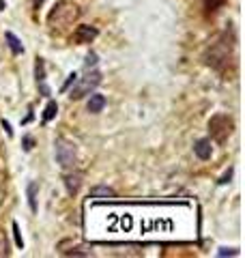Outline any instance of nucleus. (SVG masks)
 Segmentation results:
<instances>
[{"label":"nucleus","instance_id":"1","mask_svg":"<svg viewBox=\"0 0 245 258\" xmlns=\"http://www.w3.org/2000/svg\"><path fill=\"white\" fill-rule=\"evenodd\" d=\"M232 48H234V43L228 41V37L224 34V37H222L218 43H213V46L208 48L206 64H208V67H213L215 71H220V74H224V71L228 69V64L232 62V58H234Z\"/></svg>","mask_w":245,"mask_h":258},{"label":"nucleus","instance_id":"2","mask_svg":"<svg viewBox=\"0 0 245 258\" xmlns=\"http://www.w3.org/2000/svg\"><path fill=\"white\" fill-rule=\"evenodd\" d=\"M80 16H82V9L76 2H71V0H58V2L54 4V9L50 11L48 24L52 28H64V26L74 24Z\"/></svg>","mask_w":245,"mask_h":258},{"label":"nucleus","instance_id":"3","mask_svg":"<svg viewBox=\"0 0 245 258\" xmlns=\"http://www.w3.org/2000/svg\"><path fill=\"white\" fill-rule=\"evenodd\" d=\"M234 132V120L230 114H215V116H211V120H208V134H211V140L220 142V144H224V142L232 136Z\"/></svg>","mask_w":245,"mask_h":258},{"label":"nucleus","instance_id":"4","mask_svg":"<svg viewBox=\"0 0 245 258\" xmlns=\"http://www.w3.org/2000/svg\"><path fill=\"white\" fill-rule=\"evenodd\" d=\"M54 155H56V162L62 170H74L76 164H78V150L76 144L64 138H58L54 142Z\"/></svg>","mask_w":245,"mask_h":258},{"label":"nucleus","instance_id":"5","mask_svg":"<svg viewBox=\"0 0 245 258\" xmlns=\"http://www.w3.org/2000/svg\"><path fill=\"white\" fill-rule=\"evenodd\" d=\"M99 84H102V74H99V71H88L84 78H78L74 82V88L69 90V99L78 102V99H82L84 95H90Z\"/></svg>","mask_w":245,"mask_h":258},{"label":"nucleus","instance_id":"6","mask_svg":"<svg viewBox=\"0 0 245 258\" xmlns=\"http://www.w3.org/2000/svg\"><path fill=\"white\" fill-rule=\"evenodd\" d=\"M99 37V30L95 26L90 24H80L74 30V34H71V41L76 43V46H86V43H92Z\"/></svg>","mask_w":245,"mask_h":258},{"label":"nucleus","instance_id":"7","mask_svg":"<svg viewBox=\"0 0 245 258\" xmlns=\"http://www.w3.org/2000/svg\"><path fill=\"white\" fill-rule=\"evenodd\" d=\"M64 188H67L69 196H76L82 188V174L80 172H67V174H64Z\"/></svg>","mask_w":245,"mask_h":258},{"label":"nucleus","instance_id":"8","mask_svg":"<svg viewBox=\"0 0 245 258\" xmlns=\"http://www.w3.org/2000/svg\"><path fill=\"white\" fill-rule=\"evenodd\" d=\"M194 153H196L198 160H211V155H213V146H211V140L208 138H200L196 144H194Z\"/></svg>","mask_w":245,"mask_h":258},{"label":"nucleus","instance_id":"9","mask_svg":"<svg viewBox=\"0 0 245 258\" xmlns=\"http://www.w3.org/2000/svg\"><path fill=\"white\" fill-rule=\"evenodd\" d=\"M34 76H37V84L43 95H50V88L46 84V62H43V58H37V64H34Z\"/></svg>","mask_w":245,"mask_h":258},{"label":"nucleus","instance_id":"10","mask_svg":"<svg viewBox=\"0 0 245 258\" xmlns=\"http://www.w3.org/2000/svg\"><path fill=\"white\" fill-rule=\"evenodd\" d=\"M106 97L104 95H99V92H90V99H88V104H86V110H88L90 114H99L106 108Z\"/></svg>","mask_w":245,"mask_h":258},{"label":"nucleus","instance_id":"11","mask_svg":"<svg viewBox=\"0 0 245 258\" xmlns=\"http://www.w3.org/2000/svg\"><path fill=\"white\" fill-rule=\"evenodd\" d=\"M37 190H39V185L30 181L28 183V188H26V196H28V206H30V211L32 213H37Z\"/></svg>","mask_w":245,"mask_h":258},{"label":"nucleus","instance_id":"12","mask_svg":"<svg viewBox=\"0 0 245 258\" xmlns=\"http://www.w3.org/2000/svg\"><path fill=\"white\" fill-rule=\"evenodd\" d=\"M4 39H6V43H9V48H11V52L16 54V56H18V54H24V46H22V41H20L11 30L4 32Z\"/></svg>","mask_w":245,"mask_h":258},{"label":"nucleus","instance_id":"13","mask_svg":"<svg viewBox=\"0 0 245 258\" xmlns=\"http://www.w3.org/2000/svg\"><path fill=\"white\" fill-rule=\"evenodd\" d=\"M56 114H58V104L56 102H48V106H46V110H43V118H41V123L43 125H48L50 120H52Z\"/></svg>","mask_w":245,"mask_h":258},{"label":"nucleus","instance_id":"14","mask_svg":"<svg viewBox=\"0 0 245 258\" xmlns=\"http://www.w3.org/2000/svg\"><path fill=\"white\" fill-rule=\"evenodd\" d=\"M90 196H92V198H114L116 194H114V190L102 185V188H92V190H90Z\"/></svg>","mask_w":245,"mask_h":258},{"label":"nucleus","instance_id":"15","mask_svg":"<svg viewBox=\"0 0 245 258\" xmlns=\"http://www.w3.org/2000/svg\"><path fill=\"white\" fill-rule=\"evenodd\" d=\"M13 239H16V246H18V248H24V239H22V234H20L18 222H13Z\"/></svg>","mask_w":245,"mask_h":258},{"label":"nucleus","instance_id":"16","mask_svg":"<svg viewBox=\"0 0 245 258\" xmlns=\"http://www.w3.org/2000/svg\"><path fill=\"white\" fill-rule=\"evenodd\" d=\"M95 64H97V54H95V52H90L88 56H86V69L95 67Z\"/></svg>","mask_w":245,"mask_h":258},{"label":"nucleus","instance_id":"17","mask_svg":"<svg viewBox=\"0 0 245 258\" xmlns=\"http://www.w3.org/2000/svg\"><path fill=\"white\" fill-rule=\"evenodd\" d=\"M218 256H239V252H236V250H232V248H222L220 252H218Z\"/></svg>","mask_w":245,"mask_h":258},{"label":"nucleus","instance_id":"18","mask_svg":"<svg viewBox=\"0 0 245 258\" xmlns=\"http://www.w3.org/2000/svg\"><path fill=\"white\" fill-rule=\"evenodd\" d=\"M230 178H232V168H228L226 174L220 178V185H226V183H230Z\"/></svg>","mask_w":245,"mask_h":258},{"label":"nucleus","instance_id":"19","mask_svg":"<svg viewBox=\"0 0 245 258\" xmlns=\"http://www.w3.org/2000/svg\"><path fill=\"white\" fill-rule=\"evenodd\" d=\"M76 80H78V74H71V76L67 78V82H64V86H62V90H67V88H69V86H71V84H74Z\"/></svg>","mask_w":245,"mask_h":258},{"label":"nucleus","instance_id":"20","mask_svg":"<svg viewBox=\"0 0 245 258\" xmlns=\"http://www.w3.org/2000/svg\"><path fill=\"white\" fill-rule=\"evenodd\" d=\"M32 144H34V142H32L30 136H24V148H26V150H30V148H32Z\"/></svg>","mask_w":245,"mask_h":258},{"label":"nucleus","instance_id":"21","mask_svg":"<svg viewBox=\"0 0 245 258\" xmlns=\"http://www.w3.org/2000/svg\"><path fill=\"white\" fill-rule=\"evenodd\" d=\"M32 2H34V6H41V4H43V0H32Z\"/></svg>","mask_w":245,"mask_h":258}]
</instances>
